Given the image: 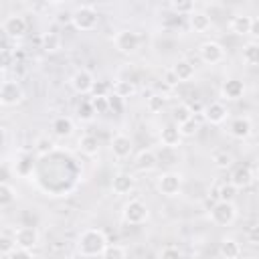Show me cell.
I'll return each instance as SVG.
<instances>
[{"mask_svg":"<svg viewBox=\"0 0 259 259\" xmlns=\"http://www.w3.org/2000/svg\"><path fill=\"white\" fill-rule=\"evenodd\" d=\"M148 217H150L148 204H146L144 200H140V198H132V200H127V202L121 206V219H123V223H127V225H134V227L144 225V223L148 221Z\"/></svg>","mask_w":259,"mask_h":259,"instance_id":"cell-3","label":"cell"},{"mask_svg":"<svg viewBox=\"0 0 259 259\" xmlns=\"http://www.w3.org/2000/svg\"><path fill=\"white\" fill-rule=\"evenodd\" d=\"M134 186H136V178H134L132 174H127V172H119V174H115L113 180H111V190H113V194H117V196L130 194V192L134 190Z\"/></svg>","mask_w":259,"mask_h":259,"instance_id":"cell-17","label":"cell"},{"mask_svg":"<svg viewBox=\"0 0 259 259\" xmlns=\"http://www.w3.org/2000/svg\"><path fill=\"white\" fill-rule=\"evenodd\" d=\"M32 170H34L32 156L22 154V156L16 160V174H18V176H22V178H26V176H30V174H32Z\"/></svg>","mask_w":259,"mask_h":259,"instance_id":"cell-30","label":"cell"},{"mask_svg":"<svg viewBox=\"0 0 259 259\" xmlns=\"http://www.w3.org/2000/svg\"><path fill=\"white\" fill-rule=\"evenodd\" d=\"M243 253L241 249V243L233 237H225L221 243H219V255L221 259H239Z\"/></svg>","mask_w":259,"mask_h":259,"instance_id":"cell-19","label":"cell"},{"mask_svg":"<svg viewBox=\"0 0 259 259\" xmlns=\"http://www.w3.org/2000/svg\"><path fill=\"white\" fill-rule=\"evenodd\" d=\"M146 107H148L152 113H160V111L166 107V97H164V95H160V93H154V95H150V97H148Z\"/></svg>","mask_w":259,"mask_h":259,"instance_id":"cell-37","label":"cell"},{"mask_svg":"<svg viewBox=\"0 0 259 259\" xmlns=\"http://www.w3.org/2000/svg\"><path fill=\"white\" fill-rule=\"evenodd\" d=\"M101 259H127V253H125V249L121 245H115V243L109 245L107 243V247L101 253Z\"/></svg>","mask_w":259,"mask_h":259,"instance_id":"cell-34","label":"cell"},{"mask_svg":"<svg viewBox=\"0 0 259 259\" xmlns=\"http://www.w3.org/2000/svg\"><path fill=\"white\" fill-rule=\"evenodd\" d=\"M210 221L217 227H229V225H233L237 221V206H235V202L217 200L210 206Z\"/></svg>","mask_w":259,"mask_h":259,"instance_id":"cell-4","label":"cell"},{"mask_svg":"<svg viewBox=\"0 0 259 259\" xmlns=\"http://www.w3.org/2000/svg\"><path fill=\"white\" fill-rule=\"evenodd\" d=\"M182 142V136L176 127V123H168L166 127L160 130V144L166 148H178Z\"/></svg>","mask_w":259,"mask_h":259,"instance_id":"cell-22","label":"cell"},{"mask_svg":"<svg viewBox=\"0 0 259 259\" xmlns=\"http://www.w3.org/2000/svg\"><path fill=\"white\" fill-rule=\"evenodd\" d=\"M109 148H111L113 158L127 160L132 156V152H134V142H132V138L127 134H115L111 138V142H109Z\"/></svg>","mask_w":259,"mask_h":259,"instance_id":"cell-10","label":"cell"},{"mask_svg":"<svg viewBox=\"0 0 259 259\" xmlns=\"http://www.w3.org/2000/svg\"><path fill=\"white\" fill-rule=\"evenodd\" d=\"M0 105H2V99H0Z\"/></svg>","mask_w":259,"mask_h":259,"instance_id":"cell-50","label":"cell"},{"mask_svg":"<svg viewBox=\"0 0 259 259\" xmlns=\"http://www.w3.org/2000/svg\"><path fill=\"white\" fill-rule=\"evenodd\" d=\"M79 152L83 154V156H95L97 152H99V140L95 138V136H91V134H85V136H81L79 138Z\"/></svg>","mask_w":259,"mask_h":259,"instance_id":"cell-25","label":"cell"},{"mask_svg":"<svg viewBox=\"0 0 259 259\" xmlns=\"http://www.w3.org/2000/svg\"><path fill=\"white\" fill-rule=\"evenodd\" d=\"M51 130H53V134H55L57 138H69V136L73 134V130H75V123H73L71 117H67V115H59V117L53 119Z\"/></svg>","mask_w":259,"mask_h":259,"instance_id":"cell-23","label":"cell"},{"mask_svg":"<svg viewBox=\"0 0 259 259\" xmlns=\"http://www.w3.org/2000/svg\"><path fill=\"white\" fill-rule=\"evenodd\" d=\"M243 61L249 67H257V63H259V42L255 38H251L243 45Z\"/></svg>","mask_w":259,"mask_h":259,"instance_id":"cell-26","label":"cell"},{"mask_svg":"<svg viewBox=\"0 0 259 259\" xmlns=\"http://www.w3.org/2000/svg\"><path fill=\"white\" fill-rule=\"evenodd\" d=\"M2 28H4V32L10 36V40H14V38L24 36V32H26V20H24V16H20V14H10V16L4 20Z\"/></svg>","mask_w":259,"mask_h":259,"instance_id":"cell-16","label":"cell"},{"mask_svg":"<svg viewBox=\"0 0 259 259\" xmlns=\"http://www.w3.org/2000/svg\"><path fill=\"white\" fill-rule=\"evenodd\" d=\"M229 28L233 34L245 36V34H257V18L249 16V14H235L229 22Z\"/></svg>","mask_w":259,"mask_h":259,"instance_id":"cell-9","label":"cell"},{"mask_svg":"<svg viewBox=\"0 0 259 259\" xmlns=\"http://www.w3.org/2000/svg\"><path fill=\"white\" fill-rule=\"evenodd\" d=\"M14 241H16V249H24V251H32L38 247L40 235L34 227H18L14 231Z\"/></svg>","mask_w":259,"mask_h":259,"instance_id":"cell-8","label":"cell"},{"mask_svg":"<svg viewBox=\"0 0 259 259\" xmlns=\"http://www.w3.org/2000/svg\"><path fill=\"white\" fill-rule=\"evenodd\" d=\"M77 115H79V119H83V121H91L93 115H95V111H93V107H91V101H81V103L77 105Z\"/></svg>","mask_w":259,"mask_h":259,"instance_id":"cell-40","label":"cell"},{"mask_svg":"<svg viewBox=\"0 0 259 259\" xmlns=\"http://www.w3.org/2000/svg\"><path fill=\"white\" fill-rule=\"evenodd\" d=\"M10 259H34L30 251H24V249H14V253L10 255Z\"/></svg>","mask_w":259,"mask_h":259,"instance_id":"cell-47","label":"cell"},{"mask_svg":"<svg viewBox=\"0 0 259 259\" xmlns=\"http://www.w3.org/2000/svg\"><path fill=\"white\" fill-rule=\"evenodd\" d=\"M170 71L174 73V77L178 79V83H184V81H190L194 77V65L188 61V59H178Z\"/></svg>","mask_w":259,"mask_h":259,"instance_id":"cell-21","label":"cell"},{"mask_svg":"<svg viewBox=\"0 0 259 259\" xmlns=\"http://www.w3.org/2000/svg\"><path fill=\"white\" fill-rule=\"evenodd\" d=\"M14 200H16V190H14V186L8 184V182H0V208L10 206Z\"/></svg>","mask_w":259,"mask_h":259,"instance_id":"cell-29","label":"cell"},{"mask_svg":"<svg viewBox=\"0 0 259 259\" xmlns=\"http://www.w3.org/2000/svg\"><path fill=\"white\" fill-rule=\"evenodd\" d=\"M198 57L202 59V63L206 65H219L225 61V49L221 42L217 40H204L198 47Z\"/></svg>","mask_w":259,"mask_h":259,"instance_id":"cell-7","label":"cell"},{"mask_svg":"<svg viewBox=\"0 0 259 259\" xmlns=\"http://www.w3.org/2000/svg\"><path fill=\"white\" fill-rule=\"evenodd\" d=\"M91 107H93L95 113H107V111H109L107 97H93V99H91Z\"/></svg>","mask_w":259,"mask_h":259,"instance_id":"cell-43","label":"cell"},{"mask_svg":"<svg viewBox=\"0 0 259 259\" xmlns=\"http://www.w3.org/2000/svg\"><path fill=\"white\" fill-rule=\"evenodd\" d=\"M24 97V91L18 81H4L0 85V99L2 105H18Z\"/></svg>","mask_w":259,"mask_h":259,"instance_id":"cell-11","label":"cell"},{"mask_svg":"<svg viewBox=\"0 0 259 259\" xmlns=\"http://www.w3.org/2000/svg\"><path fill=\"white\" fill-rule=\"evenodd\" d=\"M221 95L229 101H237L245 95V83L241 79H227L221 85Z\"/></svg>","mask_w":259,"mask_h":259,"instance_id":"cell-18","label":"cell"},{"mask_svg":"<svg viewBox=\"0 0 259 259\" xmlns=\"http://www.w3.org/2000/svg\"><path fill=\"white\" fill-rule=\"evenodd\" d=\"M229 134L235 138V140H247L251 134H253V121H251V117H247V115H241V117H235L233 121H231V125H229Z\"/></svg>","mask_w":259,"mask_h":259,"instance_id":"cell-15","label":"cell"},{"mask_svg":"<svg viewBox=\"0 0 259 259\" xmlns=\"http://www.w3.org/2000/svg\"><path fill=\"white\" fill-rule=\"evenodd\" d=\"M202 113H204V119L212 125H221L229 119V107L223 103V101H212L208 103L206 107H202Z\"/></svg>","mask_w":259,"mask_h":259,"instance_id":"cell-12","label":"cell"},{"mask_svg":"<svg viewBox=\"0 0 259 259\" xmlns=\"http://www.w3.org/2000/svg\"><path fill=\"white\" fill-rule=\"evenodd\" d=\"M71 24L81 30V32H89V30H95L97 24H99V14L93 6L89 4H81L77 6L73 12H71Z\"/></svg>","mask_w":259,"mask_h":259,"instance_id":"cell-2","label":"cell"},{"mask_svg":"<svg viewBox=\"0 0 259 259\" xmlns=\"http://www.w3.org/2000/svg\"><path fill=\"white\" fill-rule=\"evenodd\" d=\"M136 166H138L140 172H152V170L158 166V158H156L154 150H142V152L138 154Z\"/></svg>","mask_w":259,"mask_h":259,"instance_id":"cell-24","label":"cell"},{"mask_svg":"<svg viewBox=\"0 0 259 259\" xmlns=\"http://www.w3.org/2000/svg\"><path fill=\"white\" fill-rule=\"evenodd\" d=\"M14 65V53L8 51H0V69H8Z\"/></svg>","mask_w":259,"mask_h":259,"instance_id":"cell-45","label":"cell"},{"mask_svg":"<svg viewBox=\"0 0 259 259\" xmlns=\"http://www.w3.org/2000/svg\"><path fill=\"white\" fill-rule=\"evenodd\" d=\"M55 142H53V138H49V136H38L36 140H34V152L38 154V156H49V154H53L55 152Z\"/></svg>","mask_w":259,"mask_h":259,"instance_id":"cell-28","label":"cell"},{"mask_svg":"<svg viewBox=\"0 0 259 259\" xmlns=\"http://www.w3.org/2000/svg\"><path fill=\"white\" fill-rule=\"evenodd\" d=\"M113 45L119 53L123 55H134L140 47V36L138 32L130 30V28H123V30H117L115 36H113Z\"/></svg>","mask_w":259,"mask_h":259,"instance_id":"cell-6","label":"cell"},{"mask_svg":"<svg viewBox=\"0 0 259 259\" xmlns=\"http://www.w3.org/2000/svg\"><path fill=\"white\" fill-rule=\"evenodd\" d=\"M219 200H223V202H233L235 200V196H237V188L231 184V182H227V184H223V186H219Z\"/></svg>","mask_w":259,"mask_h":259,"instance_id":"cell-39","label":"cell"},{"mask_svg":"<svg viewBox=\"0 0 259 259\" xmlns=\"http://www.w3.org/2000/svg\"><path fill=\"white\" fill-rule=\"evenodd\" d=\"M176 127H178V132H180L182 138H194L198 134V130H200V123H198V119L190 117V119H186L184 123H180Z\"/></svg>","mask_w":259,"mask_h":259,"instance_id":"cell-32","label":"cell"},{"mask_svg":"<svg viewBox=\"0 0 259 259\" xmlns=\"http://www.w3.org/2000/svg\"><path fill=\"white\" fill-rule=\"evenodd\" d=\"M158 259H182V253H180L178 247H174V245H166V247L160 249Z\"/></svg>","mask_w":259,"mask_h":259,"instance_id":"cell-41","label":"cell"},{"mask_svg":"<svg viewBox=\"0 0 259 259\" xmlns=\"http://www.w3.org/2000/svg\"><path fill=\"white\" fill-rule=\"evenodd\" d=\"M107 103H109V111H113V113L123 111V99H119L117 95H107Z\"/></svg>","mask_w":259,"mask_h":259,"instance_id":"cell-44","label":"cell"},{"mask_svg":"<svg viewBox=\"0 0 259 259\" xmlns=\"http://www.w3.org/2000/svg\"><path fill=\"white\" fill-rule=\"evenodd\" d=\"M164 83H166V85H170V87L178 85V79L174 77V73H172L170 69H166V71H164Z\"/></svg>","mask_w":259,"mask_h":259,"instance_id":"cell-48","label":"cell"},{"mask_svg":"<svg viewBox=\"0 0 259 259\" xmlns=\"http://www.w3.org/2000/svg\"><path fill=\"white\" fill-rule=\"evenodd\" d=\"M156 188L160 194L172 198L178 196L180 188H182V174L180 172H162L156 180Z\"/></svg>","mask_w":259,"mask_h":259,"instance_id":"cell-5","label":"cell"},{"mask_svg":"<svg viewBox=\"0 0 259 259\" xmlns=\"http://www.w3.org/2000/svg\"><path fill=\"white\" fill-rule=\"evenodd\" d=\"M109 89H111L109 83H105V81H95L91 93H93V97H107V95H109Z\"/></svg>","mask_w":259,"mask_h":259,"instance_id":"cell-42","label":"cell"},{"mask_svg":"<svg viewBox=\"0 0 259 259\" xmlns=\"http://www.w3.org/2000/svg\"><path fill=\"white\" fill-rule=\"evenodd\" d=\"M93 83H95V77H93L91 71H87V69H79V71H75L73 77H71V87H73L79 95L91 93Z\"/></svg>","mask_w":259,"mask_h":259,"instance_id":"cell-13","label":"cell"},{"mask_svg":"<svg viewBox=\"0 0 259 259\" xmlns=\"http://www.w3.org/2000/svg\"><path fill=\"white\" fill-rule=\"evenodd\" d=\"M229 182H231L237 190L249 188V186L255 182V168H249V166H239V168H235Z\"/></svg>","mask_w":259,"mask_h":259,"instance_id":"cell-14","label":"cell"},{"mask_svg":"<svg viewBox=\"0 0 259 259\" xmlns=\"http://www.w3.org/2000/svg\"><path fill=\"white\" fill-rule=\"evenodd\" d=\"M105 247H107V237L101 229H85L77 239V253L83 259L101 257Z\"/></svg>","mask_w":259,"mask_h":259,"instance_id":"cell-1","label":"cell"},{"mask_svg":"<svg viewBox=\"0 0 259 259\" xmlns=\"http://www.w3.org/2000/svg\"><path fill=\"white\" fill-rule=\"evenodd\" d=\"M59 49H61V38H59L57 34L49 32V34L42 36V51H47V53H57Z\"/></svg>","mask_w":259,"mask_h":259,"instance_id":"cell-38","label":"cell"},{"mask_svg":"<svg viewBox=\"0 0 259 259\" xmlns=\"http://www.w3.org/2000/svg\"><path fill=\"white\" fill-rule=\"evenodd\" d=\"M16 249V241H14V233L2 231L0 233V255H12Z\"/></svg>","mask_w":259,"mask_h":259,"instance_id":"cell-31","label":"cell"},{"mask_svg":"<svg viewBox=\"0 0 259 259\" xmlns=\"http://www.w3.org/2000/svg\"><path fill=\"white\" fill-rule=\"evenodd\" d=\"M188 24H190V28L194 32H206L210 28L212 20H210V16L204 10H192L188 14Z\"/></svg>","mask_w":259,"mask_h":259,"instance_id":"cell-20","label":"cell"},{"mask_svg":"<svg viewBox=\"0 0 259 259\" xmlns=\"http://www.w3.org/2000/svg\"><path fill=\"white\" fill-rule=\"evenodd\" d=\"M10 49V36L4 32V28L0 26V51H8Z\"/></svg>","mask_w":259,"mask_h":259,"instance_id":"cell-46","label":"cell"},{"mask_svg":"<svg viewBox=\"0 0 259 259\" xmlns=\"http://www.w3.org/2000/svg\"><path fill=\"white\" fill-rule=\"evenodd\" d=\"M249 243H251V245H257V243H259V237H257V227H251V231H249Z\"/></svg>","mask_w":259,"mask_h":259,"instance_id":"cell-49","label":"cell"},{"mask_svg":"<svg viewBox=\"0 0 259 259\" xmlns=\"http://www.w3.org/2000/svg\"><path fill=\"white\" fill-rule=\"evenodd\" d=\"M170 10L178 16H188L192 10H196V6L190 0H182V2H170Z\"/></svg>","mask_w":259,"mask_h":259,"instance_id":"cell-35","label":"cell"},{"mask_svg":"<svg viewBox=\"0 0 259 259\" xmlns=\"http://www.w3.org/2000/svg\"><path fill=\"white\" fill-rule=\"evenodd\" d=\"M111 91H113V95H117L119 99H127V97H132V95L136 93V83L130 81V79H117V81L113 83Z\"/></svg>","mask_w":259,"mask_h":259,"instance_id":"cell-27","label":"cell"},{"mask_svg":"<svg viewBox=\"0 0 259 259\" xmlns=\"http://www.w3.org/2000/svg\"><path fill=\"white\" fill-rule=\"evenodd\" d=\"M233 156L227 152V150H219V152H214L212 154V164L219 168V170H227V168H231L233 166Z\"/></svg>","mask_w":259,"mask_h":259,"instance_id":"cell-33","label":"cell"},{"mask_svg":"<svg viewBox=\"0 0 259 259\" xmlns=\"http://www.w3.org/2000/svg\"><path fill=\"white\" fill-rule=\"evenodd\" d=\"M172 117H174V123L180 125V123H184L186 119H190V117H194V115H192V111L188 109L186 103H180V105H176V107L172 109Z\"/></svg>","mask_w":259,"mask_h":259,"instance_id":"cell-36","label":"cell"}]
</instances>
